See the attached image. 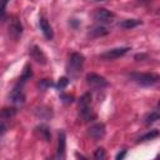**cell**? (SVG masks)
I'll return each instance as SVG.
<instances>
[{
    "instance_id": "1",
    "label": "cell",
    "mask_w": 160,
    "mask_h": 160,
    "mask_svg": "<svg viewBox=\"0 0 160 160\" xmlns=\"http://www.w3.org/2000/svg\"><path fill=\"white\" fill-rule=\"evenodd\" d=\"M32 75V71H31V66L30 65H26L24 71H22V75L19 78L18 82L15 84V86L12 88L11 92H10V101L15 105H22L25 102V94H24V84L26 82L28 79H30V76Z\"/></svg>"
},
{
    "instance_id": "2",
    "label": "cell",
    "mask_w": 160,
    "mask_h": 160,
    "mask_svg": "<svg viewBox=\"0 0 160 160\" xmlns=\"http://www.w3.org/2000/svg\"><path fill=\"white\" fill-rule=\"evenodd\" d=\"M84 55L80 52H72L66 62V74L70 78H78L80 75V72L82 71V66H84Z\"/></svg>"
},
{
    "instance_id": "3",
    "label": "cell",
    "mask_w": 160,
    "mask_h": 160,
    "mask_svg": "<svg viewBox=\"0 0 160 160\" xmlns=\"http://www.w3.org/2000/svg\"><path fill=\"white\" fill-rule=\"evenodd\" d=\"M129 78L140 86H152L160 81V76L154 72H131Z\"/></svg>"
},
{
    "instance_id": "4",
    "label": "cell",
    "mask_w": 160,
    "mask_h": 160,
    "mask_svg": "<svg viewBox=\"0 0 160 160\" xmlns=\"http://www.w3.org/2000/svg\"><path fill=\"white\" fill-rule=\"evenodd\" d=\"M79 112L84 121H91L95 119V112L91 108V95L90 92H85L79 101Z\"/></svg>"
},
{
    "instance_id": "5",
    "label": "cell",
    "mask_w": 160,
    "mask_h": 160,
    "mask_svg": "<svg viewBox=\"0 0 160 160\" xmlns=\"http://www.w3.org/2000/svg\"><path fill=\"white\" fill-rule=\"evenodd\" d=\"M94 20L96 22H99L100 25H108V24H112L115 20V14L108 9H96L94 11Z\"/></svg>"
},
{
    "instance_id": "6",
    "label": "cell",
    "mask_w": 160,
    "mask_h": 160,
    "mask_svg": "<svg viewBox=\"0 0 160 160\" xmlns=\"http://www.w3.org/2000/svg\"><path fill=\"white\" fill-rule=\"evenodd\" d=\"M86 82L90 88H92L95 90H102L108 86V81L102 76H100L98 74H94V72H91L86 76Z\"/></svg>"
},
{
    "instance_id": "7",
    "label": "cell",
    "mask_w": 160,
    "mask_h": 160,
    "mask_svg": "<svg viewBox=\"0 0 160 160\" xmlns=\"http://www.w3.org/2000/svg\"><path fill=\"white\" fill-rule=\"evenodd\" d=\"M22 34V25L19 19L11 18L9 21V35L14 40H19V38Z\"/></svg>"
},
{
    "instance_id": "8",
    "label": "cell",
    "mask_w": 160,
    "mask_h": 160,
    "mask_svg": "<svg viewBox=\"0 0 160 160\" xmlns=\"http://www.w3.org/2000/svg\"><path fill=\"white\" fill-rule=\"evenodd\" d=\"M129 50H130L129 48H115V49H110V50L102 52L100 55V59H102V60H114V59H118V58L124 56Z\"/></svg>"
},
{
    "instance_id": "9",
    "label": "cell",
    "mask_w": 160,
    "mask_h": 160,
    "mask_svg": "<svg viewBox=\"0 0 160 160\" xmlns=\"http://www.w3.org/2000/svg\"><path fill=\"white\" fill-rule=\"evenodd\" d=\"M88 134L91 139H94L95 141H99L105 136V125L102 122H96L89 128Z\"/></svg>"
},
{
    "instance_id": "10",
    "label": "cell",
    "mask_w": 160,
    "mask_h": 160,
    "mask_svg": "<svg viewBox=\"0 0 160 160\" xmlns=\"http://www.w3.org/2000/svg\"><path fill=\"white\" fill-rule=\"evenodd\" d=\"M39 25H40V30L42 31L44 36L48 39V40H51L54 38V31L49 24V21L46 20V18H40L39 20Z\"/></svg>"
},
{
    "instance_id": "11",
    "label": "cell",
    "mask_w": 160,
    "mask_h": 160,
    "mask_svg": "<svg viewBox=\"0 0 160 160\" xmlns=\"http://www.w3.org/2000/svg\"><path fill=\"white\" fill-rule=\"evenodd\" d=\"M65 145H66V138L65 132H59V141H58V150H56V158L58 159H65Z\"/></svg>"
},
{
    "instance_id": "12",
    "label": "cell",
    "mask_w": 160,
    "mask_h": 160,
    "mask_svg": "<svg viewBox=\"0 0 160 160\" xmlns=\"http://www.w3.org/2000/svg\"><path fill=\"white\" fill-rule=\"evenodd\" d=\"M30 55H31V58L34 59V60H36L39 64H46V56H45V54L42 52V50L40 49V48H38V46H32L31 49H30Z\"/></svg>"
},
{
    "instance_id": "13",
    "label": "cell",
    "mask_w": 160,
    "mask_h": 160,
    "mask_svg": "<svg viewBox=\"0 0 160 160\" xmlns=\"http://www.w3.org/2000/svg\"><path fill=\"white\" fill-rule=\"evenodd\" d=\"M158 120H160V110H159V109L148 112V114L145 115V118H144V122H145L146 125H150V124H152V122H155V121H158Z\"/></svg>"
},
{
    "instance_id": "14",
    "label": "cell",
    "mask_w": 160,
    "mask_h": 160,
    "mask_svg": "<svg viewBox=\"0 0 160 160\" xmlns=\"http://www.w3.org/2000/svg\"><path fill=\"white\" fill-rule=\"evenodd\" d=\"M36 132L40 135L41 139H44L45 141H50L51 140V134H50V130L48 126L45 125H40L36 128Z\"/></svg>"
},
{
    "instance_id": "15",
    "label": "cell",
    "mask_w": 160,
    "mask_h": 160,
    "mask_svg": "<svg viewBox=\"0 0 160 160\" xmlns=\"http://www.w3.org/2000/svg\"><path fill=\"white\" fill-rule=\"evenodd\" d=\"M140 24H141V21L138 20V19H126V20H122L119 24V26L122 28V29H132V28H135Z\"/></svg>"
},
{
    "instance_id": "16",
    "label": "cell",
    "mask_w": 160,
    "mask_h": 160,
    "mask_svg": "<svg viewBox=\"0 0 160 160\" xmlns=\"http://www.w3.org/2000/svg\"><path fill=\"white\" fill-rule=\"evenodd\" d=\"M109 31L106 30V28H104L102 25H99V26H95L92 28L90 31H89V35L92 36V38H99V36H104L106 35Z\"/></svg>"
},
{
    "instance_id": "17",
    "label": "cell",
    "mask_w": 160,
    "mask_h": 160,
    "mask_svg": "<svg viewBox=\"0 0 160 160\" xmlns=\"http://www.w3.org/2000/svg\"><path fill=\"white\" fill-rule=\"evenodd\" d=\"M15 114H16V109L15 108H5L1 111V118L2 119H11Z\"/></svg>"
},
{
    "instance_id": "18",
    "label": "cell",
    "mask_w": 160,
    "mask_h": 160,
    "mask_svg": "<svg viewBox=\"0 0 160 160\" xmlns=\"http://www.w3.org/2000/svg\"><path fill=\"white\" fill-rule=\"evenodd\" d=\"M159 135V131L158 130H150L148 131L146 134H144L141 138H139V141H146V140H151L154 138H156Z\"/></svg>"
},
{
    "instance_id": "19",
    "label": "cell",
    "mask_w": 160,
    "mask_h": 160,
    "mask_svg": "<svg viewBox=\"0 0 160 160\" xmlns=\"http://www.w3.org/2000/svg\"><path fill=\"white\" fill-rule=\"evenodd\" d=\"M104 158H105V150H104L102 148L96 149L95 152H94V159H96V160H101V159H104Z\"/></svg>"
},
{
    "instance_id": "20",
    "label": "cell",
    "mask_w": 160,
    "mask_h": 160,
    "mask_svg": "<svg viewBox=\"0 0 160 160\" xmlns=\"http://www.w3.org/2000/svg\"><path fill=\"white\" fill-rule=\"evenodd\" d=\"M68 84H69V80H68V78H65V76H64V78H60V79H59V81H58V85H56V86H58V89H59V90H62L64 88H66V86H68Z\"/></svg>"
},
{
    "instance_id": "21",
    "label": "cell",
    "mask_w": 160,
    "mask_h": 160,
    "mask_svg": "<svg viewBox=\"0 0 160 160\" xmlns=\"http://www.w3.org/2000/svg\"><path fill=\"white\" fill-rule=\"evenodd\" d=\"M125 155H126V150H122L121 152H119V154L115 156V159H116V160H121V159H122Z\"/></svg>"
},
{
    "instance_id": "22",
    "label": "cell",
    "mask_w": 160,
    "mask_h": 160,
    "mask_svg": "<svg viewBox=\"0 0 160 160\" xmlns=\"http://www.w3.org/2000/svg\"><path fill=\"white\" fill-rule=\"evenodd\" d=\"M9 0H2V8H1V11H2V19H4V15H5V6L8 4Z\"/></svg>"
},
{
    "instance_id": "23",
    "label": "cell",
    "mask_w": 160,
    "mask_h": 160,
    "mask_svg": "<svg viewBox=\"0 0 160 160\" xmlns=\"http://www.w3.org/2000/svg\"><path fill=\"white\" fill-rule=\"evenodd\" d=\"M140 4H148V2H150L151 0H138Z\"/></svg>"
},
{
    "instance_id": "24",
    "label": "cell",
    "mask_w": 160,
    "mask_h": 160,
    "mask_svg": "<svg viewBox=\"0 0 160 160\" xmlns=\"http://www.w3.org/2000/svg\"><path fill=\"white\" fill-rule=\"evenodd\" d=\"M99 1H101V0H99Z\"/></svg>"
}]
</instances>
